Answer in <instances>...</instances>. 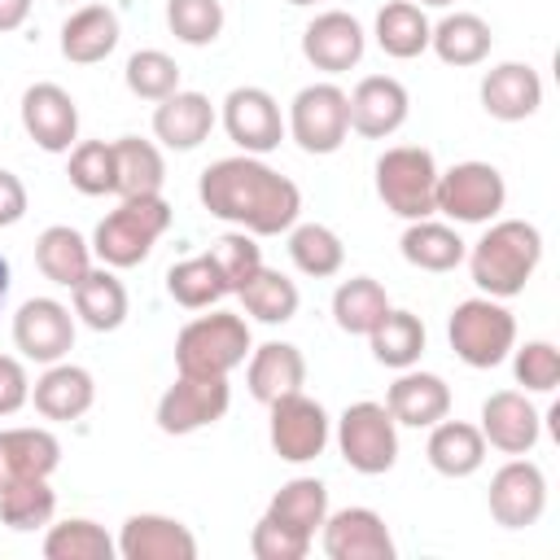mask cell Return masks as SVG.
Returning <instances> with one entry per match:
<instances>
[{"label": "cell", "instance_id": "6da1fadb", "mask_svg": "<svg viewBox=\"0 0 560 560\" xmlns=\"http://www.w3.org/2000/svg\"><path fill=\"white\" fill-rule=\"evenodd\" d=\"M197 197L214 219H223L249 236H280L302 214L298 184L289 175L271 171L254 153H232V158L210 162L201 171Z\"/></svg>", "mask_w": 560, "mask_h": 560}, {"label": "cell", "instance_id": "7a4b0ae2", "mask_svg": "<svg viewBox=\"0 0 560 560\" xmlns=\"http://www.w3.org/2000/svg\"><path fill=\"white\" fill-rule=\"evenodd\" d=\"M468 258V271H472V284L486 293V298H516L525 293L529 276L538 271L542 262V232L525 219H499L486 228V236L464 254Z\"/></svg>", "mask_w": 560, "mask_h": 560}, {"label": "cell", "instance_id": "3957f363", "mask_svg": "<svg viewBox=\"0 0 560 560\" xmlns=\"http://www.w3.org/2000/svg\"><path fill=\"white\" fill-rule=\"evenodd\" d=\"M171 228V201L162 192L149 197H122L118 210H109L92 232V254L101 267H140L158 236Z\"/></svg>", "mask_w": 560, "mask_h": 560}, {"label": "cell", "instance_id": "277c9868", "mask_svg": "<svg viewBox=\"0 0 560 560\" xmlns=\"http://www.w3.org/2000/svg\"><path fill=\"white\" fill-rule=\"evenodd\" d=\"M249 324L232 311L197 315L175 337V372L179 376H228L249 354Z\"/></svg>", "mask_w": 560, "mask_h": 560}, {"label": "cell", "instance_id": "5b68a950", "mask_svg": "<svg viewBox=\"0 0 560 560\" xmlns=\"http://www.w3.org/2000/svg\"><path fill=\"white\" fill-rule=\"evenodd\" d=\"M438 162L420 144H394L376 158V197L398 219H429L438 210Z\"/></svg>", "mask_w": 560, "mask_h": 560}, {"label": "cell", "instance_id": "8992f818", "mask_svg": "<svg viewBox=\"0 0 560 560\" xmlns=\"http://www.w3.org/2000/svg\"><path fill=\"white\" fill-rule=\"evenodd\" d=\"M451 350L468 368H499L516 346V319L499 298H464L446 324Z\"/></svg>", "mask_w": 560, "mask_h": 560}, {"label": "cell", "instance_id": "52a82bcc", "mask_svg": "<svg viewBox=\"0 0 560 560\" xmlns=\"http://www.w3.org/2000/svg\"><path fill=\"white\" fill-rule=\"evenodd\" d=\"M337 451L341 459L363 472V477H381L394 468L398 459V424L389 416L385 402H350L337 420Z\"/></svg>", "mask_w": 560, "mask_h": 560}, {"label": "cell", "instance_id": "ba28073f", "mask_svg": "<svg viewBox=\"0 0 560 560\" xmlns=\"http://www.w3.org/2000/svg\"><path fill=\"white\" fill-rule=\"evenodd\" d=\"M289 136L302 153H337L350 136V96L337 83H306L289 105Z\"/></svg>", "mask_w": 560, "mask_h": 560}, {"label": "cell", "instance_id": "9c48e42d", "mask_svg": "<svg viewBox=\"0 0 560 560\" xmlns=\"http://www.w3.org/2000/svg\"><path fill=\"white\" fill-rule=\"evenodd\" d=\"M508 201V184L490 162H455L438 175V210L455 223H490Z\"/></svg>", "mask_w": 560, "mask_h": 560}, {"label": "cell", "instance_id": "30bf717a", "mask_svg": "<svg viewBox=\"0 0 560 560\" xmlns=\"http://www.w3.org/2000/svg\"><path fill=\"white\" fill-rule=\"evenodd\" d=\"M228 402H232L228 376H175V385L158 398V429L171 438L197 433L223 420Z\"/></svg>", "mask_w": 560, "mask_h": 560}, {"label": "cell", "instance_id": "8fae6325", "mask_svg": "<svg viewBox=\"0 0 560 560\" xmlns=\"http://www.w3.org/2000/svg\"><path fill=\"white\" fill-rule=\"evenodd\" d=\"M13 346L31 363H57L74 346V315L57 298H26L13 311Z\"/></svg>", "mask_w": 560, "mask_h": 560}, {"label": "cell", "instance_id": "7c38bea8", "mask_svg": "<svg viewBox=\"0 0 560 560\" xmlns=\"http://www.w3.org/2000/svg\"><path fill=\"white\" fill-rule=\"evenodd\" d=\"M223 131L232 136L241 153H254V158L280 149L284 118H280L276 96L267 88H232L223 96Z\"/></svg>", "mask_w": 560, "mask_h": 560}, {"label": "cell", "instance_id": "4fadbf2b", "mask_svg": "<svg viewBox=\"0 0 560 560\" xmlns=\"http://www.w3.org/2000/svg\"><path fill=\"white\" fill-rule=\"evenodd\" d=\"M328 411L302 389L271 402V451L284 464H311L328 446Z\"/></svg>", "mask_w": 560, "mask_h": 560}, {"label": "cell", "instance_id": "5bb4252c", "mask_svg": "<svg viewBox=\"0 0 560 560\" xmlns=\"http://www.w3.org/2000/svg\"><path fill=\"white\" fill-rule=\"evenodd\" d=\"M490 516L503 525V529H525L542 516L547 508V477L534 459H508L494 477H490Z\"/></svg>", "mask_w": 560, "mask_h": 560}, {"label": "cell", "instance_id": "9a60e30c", "mask_svg": "<svg viewBox=\"0 0 560 560\" xmlns=\"http://www.w3.org/2000/svg\"><path fill=\"white\" fill-rule=\"evenodd\" d=\"M22 127L44 153H70L79 136V105L61 83H31L22 92Z\"/></svg>", "mask_w": 560, "mask_h": 560}, {"label": "cell", "instance_id": "2e32d148", "mask_svg": "<svg viewBox=\"0 0 560 560\" xmlns=\"http://www.w3.org/2000/svg\"><path fill=\"white\" fill-rule=\"evenodd\" d=\"M324 556L328 560H394V538L381 512L372 508H341L328 512L324 525Z\"/></svg>", "mask_w": 560, "mask_h": 560}, {"label": "cell", "instance_id": "e0dca14e", "mask_svg": "<svg viewBox=\"0 0 560 560\" xmlns=\"http://www.w3.org/2000/svg\"><path fill=\"white\" fill-rule=\"evenodd\" d=\"M477 429H481L486 446H494L503 455H529L538 446L542 416L521 389H499L481 402V424Z\"/></svg>", "mask_w": 560, "mask_h": 560}, {"label": "cell", "instance_id": "ac0fdd59", "mask_svg": "<svg viewBox=\"0 0 560 560\" xmlns=\"http://www.w3.org/2000/svg\"><path fill=\"white\" fill-rule=\"evenodd\" d=\"M118 556L122 560H197V538L175 516L136 512V516L122 521Z\"/></svg>", "mask_w": 560, "mask_h": 560}, {"label": "cell", "instance_id": "d6986e66", "mask_svg": "<svg viewBox=\"0 0 560 560\" xmlns=\"http://www.w3.org/2000/svg\"><path fill=\"white\" fill-rule=\"evenodd\" d=\"M363 48H368L363 26H359L350 13H341V9L319 13V18L302 31V52H306V61H311L315 70H324V74H346L350 66L363 61Z\"/></svg>", "mask_w": 560, "mask_h": 560}, {"label": "cell", "instance_id": "ffe728a7", "mask_svg": "<svg viewBox=\"0 0 560 560\" xmlns=\"http://www.w3.org/2000/svg\"><path fill=\"white\" fill-rule=\"evenodd\" d=\"M346 96H350V131H359L368 140L394 136L407 122V109H411L407 88L398 79H389V74H368Z\"/></svg>", "mask_w": 560, "mask_h": 560}, {"label": "cell", "instance_id": "44dd1931", "mask_svg": "<svg viewBox=\"0 0 560 560\" xmlns=\"http://www.w3.org/2000/svg\"><path fill=\"white\" fill-rule=\"evenodd\" d=\"M542 105V79L525 61H499L481 79V109L499 122H525Z\"/></svg>", "mask_w": 560, "mask_h": 560}, {"label": "cell", "instance_id": "7402d4cb", "mask_svg": "<svg viewBox=\"0 0 560 560\" xmlns=\"http://www.w3.org/2000/svg\"><path fill=\"white\" fill-rule=\"evenodd\" d=\"M385 407L394 416V424H411V429H433L442 416H451V385L438 372H416L402 368L398 381L385 394Z\"/></svg>", "mask_w": 560, "mask_h": 560}, {"label": "cell", "instance_id": "603a6c76", "mask_svg": "<svg viewBox=\"0 0 560 560\" xmlns=\"http://www.w3.org/2000/svg\"><path fill=\"white\" fill-rule=\"evenodd\" d=\"M245 381H249V394L262 407H271L306 385V359L293 341H262L258 350H249Z\"/></svg>", "mask_w": 560, "mask_h": 560}, {"label": "cell", "instance_id": "cb8c5ba5", "mask_svg": "<svg viewBox=\"0 0 560 560\" xmlns=\"http://www.w3.org/2000/svg\"><path fill=\"white\" fill-rule=\"evenodd\" d=\"M57 464H61V442L48 429L35 424L0 429V490L31 477H52Z\"/></svg>", "mask_w": 560, "mask_h": 560}, {"label": "cell", "instance_id": "d4e9b609", "mask_svg": "<svg viewBox=\"0 0 560 560\" xmlns=\"http://www.w3.org/2000/svg\"><path fill=\"white\" fill-rule=\"evenodd\" d=\"M31 402L44 420H79L92 411L96 402V385H92V372L79 368V363H48V372L35 381L31 389Z\"/></svg>", "mask_w": 560, "mask_h": 560}, {"label": "cell", "instance_id": "484cf974", "mask_svg": "<svg viewBox=\"0 0 560 560\" xmlns=\"http://www.w3.org/2000/svg\"><path fill=\"white\" fill-rule=\"evenodd\" d=\"M210 127H214V105L201 92H184L179 88V92L162 96L158 109H153V136L166 149H179V153L197 149L210 136Z\"/></svg>", "mask_w": 560, "mask_h": 560}, {"label": "cell", "instance_id": "4316f807", "mask_svg": "<svg viewBox=\"0 0 560 560\" xmlns=\"http://www.w3.org/2000/svg\"><path fill=\"white\" fill-rule=\"evenodd\" d=\"M118 13L109 4H83L61 22V57L74 66H96L118 48Z\"/></svg>", "mask_w": 560, "mask_h": 560}, {"label": "cell", "instance_id": "83f0119b", "mask_svg": "<svg viewBox=\"0 0 560 560\" xmlns=\"http://www.w3.org/2000/svg\"><path fill=\"white\" fill-rule=\"evenodd\" d=\"M433 472L442 477H472L481 464H486V438L477 424L468 420H438L433 433H429V446H424Z\"/></svg>", "mask_w": 560, "mask_h": 560}, {"label": "cell", "instance_id": "f1b7e54d", "mask_svg": "<svg viewBox=\"0 0 560 560\" xmlns=\"http://www.w3.org/2000/svg\"><path fill=\"white\" fill-rule=\"evenodd\" d=\"M35 267L44 271V280H52L61 289H74L92 271V241H83L66 223H52L35 241Z\"/></svg>", "mask_w": 560, "mask_h": 560}, {"label": "cell", "instance_id": "f546056e", "mask_svg": "<svg viewBox=\"0 0 560 560\" xmlns=\"http://www.w3.org/2000/svg\"><path fill=\"white\" fill-rule=\"evenodd\" d=\"M109 144H114V192H118V197H149V192H162L166 162H162V149H158L153 140L118 136V140H109Z\"/></svg>", "mask_w": 560, "mask_h": 560}, {"label": "cell", "instance_id": "4dcf8cb0", "mask_svg": "<svg viewBox=\"0 0 560 560\" xmlns=\"http://www.w3.org/2000/svg\"><path fill=\"white\" fill-rule=\"evenodd\" d=\"M398 249L420 271H455L464 262V254H468L464 236L455 228L438 223L433 214L429 219H411L407 232H402V241H398Z\"/></svg>", "mask_w": 560, "mask_h": 560}, {"label": "cell", "instance_id": "1f68e13d", "mask_svg": "<svg viewBox=\"0 0 560 560\" xmlns=\"http://www.w3.org/2000/svg\"><path fill=\"white\" fill-rule=\"evenodd\" d=\"M74 315L92 328V332H114L127 319V289L114 276V267H92L74 289Z\"/></svg>", "mask_w": 560, "mask_h": 560}, {"label": "cell", "instance_id": "d6a6232c", "mask_svg": "<svg viewBox=\"0 0 560 560\" xmlns=\"http://www.w3.org/2000/svg\"><path fill=\"white\" fill-rule=\"evenodd\" d=\"M494 31L486 18L477 13H446L433 31H429V48L446 61V66H481L490 57Z\"/></svg>", "mask_w": 560, "mask_h": 560}, {"label": "cell", "instance_id": "836d02e7", "mask_svg": "<svg viewBox=\"0 0 560 560\" xmlns=\"http://www.w3.org/2000/svg\"><path fill=\"white\" fill-rule=\"evenodd\" d=\"M429 31H433V22L424 18V9L416 0H385L381 13H376L372 35H376L381 52H389L398 61H411L429 48Z\"/></svg>", "mask_w": 560, "mask_h": 560}, {"label": "cell", "instance_id": "e575fe53", "mask_svg": "<svg viewBox=\"0 0 560 560\" xmlns=\"http://www.w3.org/2000/svg\"><path fill=\"white\" fill-rule=\"evenodd\" d=\"M385 311H389V298H385L381 280H372V276H350L332 293V319L350 337H368L385 319Z\"/></svg>", "mask_w": 560, "mask_h": 560}, {"label": "cell", "instance_id": "d590c367", "mask_svg": "<svg viewBox=\"0 0 560 560\" xmlns=\"http://www.w3.org/2000/svg\"><path fill=\"white\" fill-rule=\"evenodd\" d=\"M368 341H372V359L376 363L402 372V368H416L420 354H424V324H420V315L389 306L385 319L368 332Z\"/></svg>", "mask_w": 560, "mask_h": 560}, {"label": "cell", "instance_id": "8d00e7d4", "mask_svg": "<svg viewBox=\"0 0 560 560\" xmlns=\"http://www.w3.org/2000/svg\"><path fill=\"white\" fill-rule=\"evenodd\" d=\"M236 298H241L245 315H254L258 324H289V319L298 315V302H302L298 284H293L284 271H271V267H258V271L241 284Z\"/></svg>", "mask_w": 560, "mask_h": 560}, {"label": "cell", "instance_id": "74e56055", "mask_svg": "<svg viewBox=\"0 0 560 560\" xmlns=\"http://www.w3.org/2000/svg\"><path fill=\"white\" fill-rule=\"evenodd\" d=\"M267 516H276L280 525H289V529H298L306 538H315V529L328 516V490H324V481L319 477H293V481H284L276 490Z\"/></svg>", "mask_w": 560, "mask_h": 560}, {"label": "cell", "instance_id": "f35d334b", "mask_svg": "<svg viewBox=\"0 0 560 560\" xmlns=\"http://www.w3.org/2000/svg\"><path fill=\"white\" fill-rule=\"evenodd\" d=\"M289 258H293V267H298L302 276L324 280V276H337V271H341L346 245H341V236H337L332 228H324V223H293V228H289Z\"/></svg>", "mask_w": 560, "mask_h": 560}, {"label": "cell", "instance_id": "ab89813d", "mask_svg": "<svg viewBox=\"0 0 560 560\" xmlns=\"http://www.w3.org/2000/svg\"><path fill=\"white\" fill-rule=\"evenodd\" d=\"M166 293L188 311H206L219 298H228V284H223L219 262L210 254H197V258H184L166 271Z\"/></svg>", "mask_w": 560, "mask_h": 560}, {"label": "cell", "instance_id": "60d3db41", "mask_svg": "<svg viewBox=\"0 0 560 560\" xmlns=\"http://www.w3.org/2000/svg\"><path fill=\"white\" fill-rule=\"evenodd\" d=\"M44 556L48 560H114L118 542L105 534V525H96L88 516H70V521L48 529Z\"/></svg>", "mask_w": 560, "mask_h": 560}, {"label": "cell", "instance_id": "b9f144b4", "mask_svg": "<svg viewBox=\"0 0 560 560\" xmlns=\"http://www.w3.org/2000/svg\"><path fill=\"white\" fill-rule=\"evenodd\" d=\"M52 512H57V490L48 486V477H31V481H18V486L0 490V521L18 534L48 525Z\"/></svg>", "mask_w": 560, "mask_h": 560}, {"label": "cell", "instance_id": "7bdbcfd3", "mask_svg": "<svg viewBox=\"0 0 560 560\" xmlns=\"http://www.w3.org/2000/svg\"><path fill=\"white\" fill-rule=\"evenodd\" d=\"M166 26L179 44L206 48L223 31V0H166Z\"/></svg>", "mask_w": 560, "mask_h": 560}, {"label": "cell", "instance_id": "ee69618b", "mask_svg": "<svg viewBox=\"0 0 560 560\" xmlns=\"http://www.w3.org/2000/svg\"><path fill=\"white\" fill-rule=\"evenodd\" d=\"M127 88L140 101H162L171 92H179V66L175 57H166L162 48H140L127 57Z\"/></svg>", "mask_w": 560, "mask_h": 560}, {"label": "cell", "instance_id": "f6af8a7d", "mask_svg": "<svg viewBox=\"0 0 560 560\" xmlns=\"http://www.w3.org/2000/svg\"><path fill=\"white\" fill-rule=\"evenodd\" d=\"M70 184L83 197H105L114 192V144L109 140H83L70 149V166H66Z\"/></svg>", "mask_w": 560, "mask_h": 560}, {"label": "cell", "instance_id": "bcb514c9", "mask_svg": "<svg viewBox=\"0 0 560 560\" xmlns=\"http://www.w3.org/2000/svg\"><path fill=\"white\" fill-rule=\"evenodd\" d=\"M512 372L525 394H551L560 385V350L551 341H525L512 346Z\"/></svg>", "mask_w": 560, "mask_h": 560}, {"label": "cell", "instance_id": "7dc6e473", "mask_svg": "<svg viewBox=\"0 0 560 560\" xmlns=\"http://www.w3.org/2000/svg\"><path fill=\"white\" fill-rule=\"evenodd\" d=\"M210 258L219 262L228 293H241V284L262 267V249H258V241H254L249 232H241V228H236V232H223V236L214 241Z\"/></svg>", "mask_w": 560, "mask_h": 560}, {"label": "cell", "instance_id": "c3c4849f", "mask_svg": "<svg viewBox=\"0 0 560 560\" xmlns=\"http://www.w3.org/2000/svg\"><path fill=\"white\" fill-rule=\"evenodd\" d=\"M249 551L258 560H302L311 551V538L289 529V525H280L276 516H262L254 525V534H249Z\"/></svg>", "mask_w": 560, "mask_h": 560}, {"label": "cell", "instance_id": "681fc988", "mask_svg": "<svg viewBox=\"0 0 560 560\" xmlns=\"http://www.w3.org/2000/svg\"><path fill=\"white\" fill-rule=\"evenodd\" d=\"M26 398H31L26 368L13 354H0V416H13L18 407H26Z\"/></svg>", "mask_w": 560, "mask_h": 560}, {"label": "cell", "instance_id": "f907efd6", "mask_svg": "<svg viewBox=\"0 0 560 560\" xmlns=\"http://www.w3.org/2000/svg\"><path fill=\"white\" fill-rule=\"evenodd\" d=\"M22 214H26V184L0 166V228L22 223Z\"/></svg>", "mask_w": 560, "mask_h": 560}, {"label": "cell", "instance_id": "816d5d0a", "mask_svg": "<svg viewBox=\"0 0 560 560\" xmlns=\"http://www.w3.org/2000/svg\"><path fill=\"white\" fill-rule=\"evenodd\" d=\"M26 18H31V0H0V35L18 31Z\"/></svg>", "mask_w": 560, "mask_h": 560}, {"label": "cell", "instance_id": "f5cc1de1", "mask_svg": "<svg viewBox=\"0 0 560 560\" xmlns=\"http://www.w3.org/2000/svg\"><path fill=\"white\" fill-rule=\"evenodd\" d=\"M9 284H13V280H9V258L0 254V306H4V298H9Z\"/></svg>", "mask_w": 560, "mask_h": 560}, {"label": "cell", "instance_id": "db71d44e", "mask_svg": "<svg viewBox=\"0 0 560 560\" xmlns=\"http://www.w3.org/2000/svg\"><path fill=\"white\" fill-rule=\"evenodd\" d=\"M416 4H420V9H424V4H433V9H446V4H455V0H416Z\"/></svg>", "mask_w": 560, "mask_h": 560}, {"label": "cell", "instance_id": "11a10c76", "mask_svg": "<svg viewBox=\"0 0 560 560\" xmlns=\"http://www.w3.org/2000/svg\"><path fill=\"white\" fill-rule=\"evenodd\" d=\"M289 4H315V0H289Z\"/></svg>", "mask_w": 560, "mask_h": 560}, {"label": "cell", "instance_id": "9f6ffc18", "mask_svg": "<svg viewBox=\"0 0 560 560\" xmlns=\"http://www.w3.org/2000/svg\"><path fill=\"white\" fill-rule=\"evenodd\" d=\"M61 4H70V0H61Z\"/></svg>", "mask_w": 560, "mask_h": 560}]
</instances>
